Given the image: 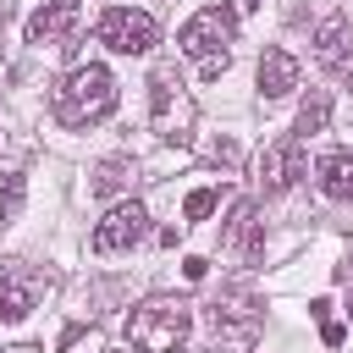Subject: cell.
I'll list each match as a JSON object with an SVG mask.
<instances>
[{
  "label": "cell",
  "mask_w": 353,
  "mask_h": 353,
  "mask_svg": "<svg viewBox=\"0 0 353 353\" xmlns=\"http://www.w3.org/2000/svg\"><path fill=\"white\" fill-rule=\"evenodd\" d=\"M116 110V77L110 66L88 61V66H72L66 83L55 88V121L61 127H94Z\"/></svg>",
  "instance_id": "cell-1"
},
{
  "label": "cell",
  "mask_w": 353,
  "mask_h": 353,
  "mask_svg": "<svg viewBox=\"0 0 353 353\" xmlns=\"http://www.w3.org/2000/svg\"><path fill=\"white\" fill-rule=\"evenodd\" d=\"M188 331H193V314H188L182 298H149V303H138V309L127 314V325H121V336H127L138 353H176V347L188 342Z\"/></svg>",
  "instance_id": "cell-2"
},
{
  "label": "cell",
  "mask_w": 353,
  "mask_h": 353,
  "mask_svg": "<svg viewBox=\"0 0 353 353\" xmlns=\"http://www.w3.org/2000/svg\"><path fill=\"white\" fill-rule=\"evenodd\" d=\"M232 33H237V22H232V11H221V6H204L199 17H188L182 22V33H176V44L204 66V77H221L226 72V44H232Z\"/></svg>",
  "instance_id": "cell-3"
},
{
  "label": "cell",
  "mask_w": 353,
  "mask_h": 353,
  "mask_svg": "<svg viewBox=\"0 0 353 353\" xmlns=\"http://www.w3.org/2000/svg\"><path fill=\"white\" fill-rule=\"evenodd\" d=\"M154 39H160V22L138 6H110L99 17V44H110L116 55H143L154 50Z\"/></svg>",
  "instance_id": "cell-4"
},
{
  "label": "cell",
  "mask_w": 353,
  "mask_h": 353,
  "mask_svg": "<svg viewBox=\"0 0 353 353\" xmlns=\"http://www.w3.org/2000/svg\"><path fill=\"white\" fill-rule=\"evenodd\" d=\"M149 237V210L138 204V199H127V204H116L99 226H94V254H127V248H138Z\"/></svg>",
  "instance_id": "cell-5"
},
{
  "label": "cell",
  "mask_w": 353,
  "mask_h": 353,
  "mask_svg": "<svg viewBox=\"0 0 353 353\" xmlns=\"http://www.w3.org/2000/svg\"><path fill=\"white\" fill-rule=\"evenodd\" d=\"M303 138L292 132V138H276V143H265L259 149V188L265 193H281V188H292L298 176H303Z\"/></svg>",
  "instance_id": "cell-6"
},
{
  "label": "cell",
  "mask_w": 353,
  "mask_h": 353,
  "mask_svg": "<svg viewBox=\"0 0 353 353\" xmlns=\"http://www.w3.org/2000/svg\"><path fill=\"white\" fill-rule=\"evenodd\" d=\"M77 28V0H44L33 17H28V44H55Z\"/></svg>",
  "instance_id": "cell-7"
},
{
  "label": "cell",
  "mask_w": 353,
  "mask_h": 353,
  "mask_svg": "<svg viewBox=\"0 0 353 353\" xmlns=\"http://www.w3.org/2000/svg\"><path fill=\"white\" fill-rule=\"evenodd\" d=\"M33 292H39V276L22 270V265H0V320H22L33 309Z\"/></svg>",
  "instance_id": "cell-8"
},
{
  "label": "cell",
  "mask_w": 353,
  "mask_h": 353,
  "mask_svg": "<svg viewBox=\"0 0 353 353\" xmlns=\"http://www.w3.org/2000/svg\"><path fill=\"white\" fill-rule=\"evenodd\" d=\"M298 88V61L287 50H265L259 55V94L265 99H287Z\"/></svg>",
  "instance_id": "cell-9"
},
{
  "label": "cell",
  "mask_w": 353,
  "mask_h": 353,
  "mask_svg": "<svg viewBox=\"0 0 353 353\" xmlns=\"http://www.w3.org/2000/svg\"><path fill=\"white\" fill-rule=\"evenodd\" d=\"M149 105H154V127L171 138V105H182V77H176V66H154V77H149Z\"/></svg>",
  "instance_id": "cell-10"
},
{
  "label": "cell",
  "mask_w": 353,
  "mask_h": 353,
  "mask_svg": "<svg viewBox=\"0 0 353 353\" xmlns=\"http://www.w3.org/2000/svg\"><path fill=\"white\" fill-rule=\"evenodd\" d=\"M320 193L353 204V154H325L320 160Z\"/></svg>",
  "instance_id": "cell-11"
},
{
  "label": "cell",
  "mask_w": 353,
  "mask_h": 353,
  "mask_svg": "<svg viewBox=\"0 0 353 353\" xmlns=\"http://www.w3.org/2000/svg\"><path fill=\"white\" fill-rule=\"evenodd\" d=\"M342 50H347V17H325L320 33H314V55H320L325 66H336Z\"/></svg>",
  "instance_id": "cell-12"
},
{
  "label": "cell",
  "mask_w": 353,
  "mask_h": 353,
  "mask_svg": "<svg viewBox=\"0 0 353 353\" xmlns=\"http://www.w3.org/2000/svg\"><path fill=\"white\" fill-rule=\"evenodd\" d=\"M325 121H331V99H325V94L314 88V94H309V99L298 105V138H314V132H320Z\"/></svg>",
  "instance_id": "cell-13"
},
{
  "label": "cell",
  "mask_w": 353,
  "mask_h": 353,
  "mask_svg": "<svg viewBox=\"0 0 353 353\" xmlns=\"http://www.w3.org/2000/svg\"><path fill=\"white\" fill-rule=\"evenodd\" d=\"M232 243H243V254H248V259H259V237H254V204H248V199L232 210Z\"/></svg>",
  "instance_id": "cell-14"
},
{
  "label": "cell",
  "mask_w": 353,
  "mask_h": 353,
  "mask_svg": "<svg viewBox=\"0 0 353 353\" xmlns=\"http://www.w3.org/2000/svg\"><path fill=\"white\" fill-rule=\"evenodd\" d=\"M127 176H132V160H105V165L94 171V193H116Z\"/></svg>",
  "instance_id": "cell-15"
},
{
  "label": "cell",
  "mask_w": 353,
  "mask_h": 353,
  "mask_svg": "<svg viewBox=\"0 0 353 353\" xmlns=\"http://www.w3.org/2000/svg\"><path fill=\"white\" fill-rule=\"evenodd\" d=\"M210 210H215V193H210V188H193V193H188V221H204Z\"/></svg>",
  "instance_id": "cell-16"
},
{
  "label": "cell",
  "mask_w": 353,
  "mask_h": 353,
  "mask_svg": "<svg viewBox=\"0 0 353 353\" xmlns=\"http://www.w3.org/2000/svg\"><path fill=\"white\" fill-rule=\"evenodd\" d=\"M210 154H215L221 165H232V160H237V143H232V138H215V143H210Z\"/></svg>",
  "instance_id": "cell-17"
},
{
  "label": "cell",
  "mask_w": 353,
  "mask_h": 353,
  "mask_svg": "<svg viewBox=\"0 0 353 353\" xmlns=\"http://www.w3.org/2000/svg\"><path fill=\"white\" fill-rule=\"evenodd\" d=\"M22 204V176H6V210Z\"/></svg>",
  "instance_id": "cell-18"
},
{
  "label": "cell",
  "mask_w": 353,
  "mask_h": 353,
  "mask_svg": "<svg viewBox=\"0 0 353 353\" xmlns=\"http://www.w3.org/2000/svg\"><path fill=\"white\" fill-rule=\"evenodd\" d=\"M182 270H188V281H204V270H210V259H199V254H193V259H188Z\"/></svg>",
  "instance_id": "cell-19"
},
{
  "label": "cell",
  "mask_w": 353,
  "mask_h": 353,
  "mask_svg": "<svg viewBox=\"0 0 353 353\" xmlns=\"http://www.w3.org/2000/svg\"><path fill=\"white\" fill-rule=\"evenodd\" d=\"M320 336H325V342L336 347V342H342V325H336V320H320Z\"/></svg>",
  "instance_id": "cell-20"
},
{
  "label": "cell",
  "mask_w": 353,
  "mask_h": 353,
  "mask_svg": "<svg viewBox=\"0 0 353 353\" xmlns=\"http://www.w3.org/2000/svg\"><path fill=\"white\" fill-rule=\"evenodd\" d=\"M336 281H353V254H347V265H336Z\"/></svg>",
  "instance_id": "cell-21"
},
{
  "label": "cell",
  "mask_w": 353,
  "mask_h": 353,
  "mask_svg": "<svg viewBox=\"0 0 353 353\" xmlns=\"http://www.w3.org/2000/svg\"><path fill=\"white\" fill-rule=\"evenodd\" d=\"M232 6H237V11H243V17H248V11H254V6H259V0H232Z\"/></svg>",
  "instance_id": "cell-22"
},
{
  "label": "cell",
  "mask_w": 353,
  "mask_h": 353,
  "mask_svg": "<svg viewBox=\"0 0 353 353\" xmlns=\"http://www.w3.org/2000/svg\"><path fill=\"white\" fill-rule=\"evenodd\" d=\"M347 320H353V298H347Z\"/></svg>",
  "instance_id": "cell-23"
}]
</instances>
